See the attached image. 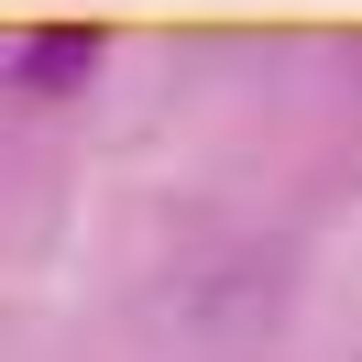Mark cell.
Here are the masks:
<instances>
[{"instance_id":"cell-1","label":"cell","mask_w":362,"mask_h":362,"mask_svg":"<svg viewBox=\"0 0 362 362\" xmlns=\"http://www.w3.org/2000/svg\"><path fill=\"white\" fill-rule=\"evenodd\" d=\"M99 66H110V33L99 23H23V33H0V99H23V110L77 99Z\"/></svg>"}]
</instances>
